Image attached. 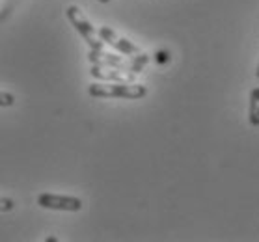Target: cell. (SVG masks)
Instances as JSON below:
<instances>
[{
	"mask_svg": "<svg viewBox=\"0 0 259 242\" xmlns=\"http://www.w3.org/2000/svg\"><path fill=\"white\" fill-rule=\"evenodd\" d=\"M88 93L99 99H142L147 88L136 82H97L90 86Z\"/></svg>",
	"mask_w": 259,
	"mask_h": 242,
	"instance_id": "6da1fadb",
	"label": "cell"
},
{
	"mask_svg": "<svg viewBox=\"0 0 259 242\" xmlns=\"http://www.w3.org/2000/svg\"><path fill=\"white\" fill-rule=\"evenodd\" d=\"M65 13H67L69 23L73 24V26H75V30H77L78 34L84 37V41L88 43L90 49H94V51H101L105 43L101 41V37H97V34H95V28L92 26V23H90L88 19H86V15L80 12V8H78V6H69Z\"/></svg>",
	"mask_w": 259,
	"mask_h": 242,
	"instance_id": "7a4b0ae2",
	"label": "cell"
},
{
	"mask_svg": "<svg viewBox=\"0 0 259 242\" xmlns=\"http://www.w3.org/2000/svg\"><path fill=\"white\" fill-rule=\"evenodd\" d=\"M37 203L43 209H51V211H69V213H77L82 209V201L75 198V196H58V194H39Z\"/></svg>",
	"mask_w": 259,
	"mask_h": 242,
	"instance_id": "3957f363",
	"label": "cell"
},
{
	"mask_svg": "<svg viewBox=\"0 0 259 242\" xmlns=\"http://www.w3.org/2000/svg\"><path fill=\"white\" fill-rule=\"evenodd\" d=\"M99 37H101V41L103 43L110 45V47H114L116 51H119L121 54H125V56H131V58L142 53L138 45H135L133 41H129L127 37H121L118 32H114V30L108 28V26H101Z\"/></svg>",
	"mask_w": 259,
	"mask_h": 242,
	"instance_id": "277c9868",
	"label": "cell"
},
{
	"mask_svg": "<svg viewBox=\"0 0 259 242\" xmlns=\"http://www.w3.org/2000/svg\"><path fill=\"white\" fill-rule=\"evenodd\" d=\"M92 77L97 80H105V82H135L136 75L127 71V69H119V67H106V65H92Z\"/></svg>",
	"mask_w": 259,
	"mask_h": 242,
	"instance_id": "5b68a950",
	"label": "cell"
},
{
	"mask_svg": "<svg viewBox=\"0 0 259 242\" xmlns=\"http://www.w3.org/2000/svg\"><path fill=\"white\" fill-rule=\"evenodd\" d=\"M88 60L92 62V65H106V67H119V69H127L129 71V62L123 60L118 54L112 53H105L103 49L101 51H94L90 49Z\"/></svg>",
	"mask_w": 259,
	"mask_h": 242,
	"instance_id": "8992f818",
	"label": "cell"
},
{
	"mask_svg": "<svg viewBox=\"0 0 259 242\" xmlns=\"http://www.w3.org/2000/svg\"><path fill=\"white\" fill-rule=\"evenodd\" d=\"M248 119L252 127H259V88H253L250 93V107H248Z\"/></svg>",
	"mask_w": 259,
	"mask_h": 242,
	"instance_id": "52a82bcc",
	"label": "cell"
},
{
	"mask_svg": "<svg viewBox=\"0 0 259 242\" xmlns=\"http://www.w3.org/2000/svg\"><path fill=\"white\" fill-rule=\"evenodd\" d=\"M147 62H149V54H146V53L136 54V56H133V60L129 62V71L138 75V73L147 65Z\"/></svg>",
	"mask_w": 259,
	"mask_h": 242,
	"instance_id": "ba28073f",
	"label": "cell"
},
{
	"mask_svg": "<svg viewBox=\"0 0 259 242\" xmlns=\"http://www.w3.org/2000/svg\"><path fill=\"white\" fill-rule=\"evenodd\" d=\"M15 209V201L10 198H0V213H12Z\"/></svg>",
	"mask_w": 259,
	"mask_h": 242,
	"instance_id": "9c48e42d",
	"label": "cell"
},
{
	"mask_svg": "<svg viewBox=\"0 0 259 242\" xmlns=\"http://www.w3.org/2000/svg\"><path fill=\"white\" fill-rule=\"evenodd\" d=\"M15 105V97L8 91H0V107H13Z\"/></svg>",
	"mask_w": 259,
	"mask_h": 242,
	"instance_id": "30bf717a",
	"label": "cell"
},
{
	"mask_svg": "<svg viewBox=\"0 0 259 242\" xmlns=\"http://www.w3.org/2000/svg\"><path fill=\"white\" fill-rule=\"evenodd\" d=\"M157 56H159V62H166V60H168V54L166 53H159Z\"/></svg>",
	"mask_w": 259,
	"mask_h": 242,
	"instance_id": "8fae6325",
	"label": "cell"
},
{
	"mask_svg": "<svg viewBox=\"0 0 259 242\" xmlns=\"http://www.w3.org/2000/svg\"><path fill=\"white\" fill-rule=\"evenodd\" d=\"M101 4H106V2H110V0H99Z\"/></svg>",
	"mask_w": 259,
	"mask_h": 242,
	"instance_id": "7c38bea8",
	"label": "cell"
},
{
	"mask_svg": "<svg viewBox=\"0 0 259 242\" xmlns=\"http://www.w3.org/2000/svg\"><path fill=\"white\" fill-rule=\"evenodd\" d=\"M255 75H257V78H259V64H257V71H255Z\"/></svg>",
	"mask_w": 259,
	"mask_h": 242,
	"instance_id": "4fadbf2b",
	"label": "cell"
}]
</instances>
